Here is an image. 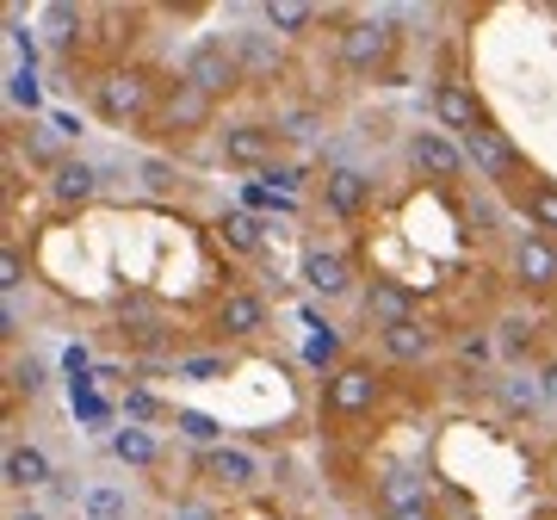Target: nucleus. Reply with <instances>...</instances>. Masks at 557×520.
<instances>
[{
    "label": "nucleus",
    "instance_id": "4c0bfd02",
    "mask_svg": "<svg viewBox=\"0 0 557 520\" xmlns=\"http://www.w3.org/2000/svg\"><path fill=\"white\" fill-rule=\"evenodd\" d=\"M539 391H545V409H557V360L539 366Z\"/></svg>",
    "mask_w": 557,
    "mask_h": 520
},
{
    "label": "nucleus",
    "instance_id": "6ab92c4d",
    "mask_svg": "<svg viewBox=\"0 0 557 520\" xmlns=\"http://www.w3.org/2000/svg\"><path fill=\"white\" fill-rule=\"evenodd\" d=\"M230 50H236L242 75L260 81V75H278V62H285V38H273L267 25H242V32H230Z\"/></svg>",
    "mask_w": 557,
    "mask_h": 520
},
{
    "label": "nucleus",
    "instance_id": "4468645a",
    "mask_svg": "<svg viewBox=\"0 0 557 520\" xmlns=\"http://www.w3.org/2000/svg\"><path fill=\"white\" fill-rule=\"evenodd\" d=\"M211 329H218L223 341H255L260 329H267V298H260V292H248V285L223 292L218 310H211Z\"/></svg>",
    "mask_w": 557,
    "mask_h": 520
},
{
    "label": "nucleus",
    "instance_id": "0eeeda50",
    "mask_svg": "<svg viewBox=\"0 0 557 520\" xmlns=\"http://www.w3.org/2000/svg\"><path fill=\"white\" fill-rule=\"evenodd\" d=\"M508 280H515L527 298L557 292V242L539 236V230H520V236L508 242Z\"/></svg>",
    "mask_w": 557,
    "mask_h": 520
},
{
    "label": "nucleus",
    "instance_id": "58836bf2",
    "mask_svg": "<svg viewBox=\"0 0 557 520\" xmlns=\"http://www.w3.org/2000/svg\"><path fill=\"white\" fill-rule=\"evenodd\" d=\"M471 218L483 223V236H496V205H490V199H478V211H471Z\"/></svg>",
    "mask_w": 557,
    "mask_h": 520
},
{
    "label": "nucleus",
    "instance_id": "f8f14e48",
    "mask_svg": "<svg viewBox=\"0 0 557 520\" xmlns=\"http://www.w3.org/2000/svg\"><path fill=\"white\" fill-rule=\"evenodd\" d=\"M372 502H379V515H416V508H434V483L421 478L416 465H391L379 478V490H372Z\"/></svg>",
    "mask_w": 557,
    "mask_h": 520
},
{
    "label": "nucleus",
    "instance_id": "c9c22d12",
    "mask_svg": "<svg viewBox=\"0 0 557 520\" xmlns=\"http://www.w3.org/2000/svg\"><path fill=\"white\" fill-rule=\"evenodd\" d=\"M7 94H13V106H38V87H32V69H13V81H7Z\"/></svg>",
    "mask_w": 557,
    "mask_h": 520
},
{
    "label": "nucleus",
    "instance_id": "e433bc0d",
    "mask_svg": "<svg viewBox=\"0 0 557 520\" xmlns=\"http://www.w3.org/2000/svg\"><path fill=\"white\" fill-rule=\"evenodd\" d=\"M13 384H20L25 397H38V391H44V366L38 360H20V366H13Z\"/></svg>",
    "mask_w": 557,
    "mask_h": 520
},
{
    "label": "nucleus",
    "instance_id": "72a5a7b5",
    "mask_svg": "<svg viewBox=\"0 0 557 520\" xmlns=\"http://www.w3.org/2000/svg\"><path fill=\"white\" fill-rule=\"evenodd\" d=\"M168 520H223V508L218 502H205V496H186V502H174V515Z\"/></svg>",
    "mask_w": 557,
    "mask_h": 520
},
{
    "label": "nucleus",
    "instance_id": "5701e85b",
    "mask_svg": "<svg viewBox=\"0 0 557 520\" xmlns=\"http://www.w3.org/2000/svg\"><path fill=\"white\" fill-rule=\"evenodd\" d=\"M112 459L131 465V471H149V465H161V441L149 428H137V421H124L119 434H112Z\"/></svg>",
    "mask_w": 557,
    "mask_h": 520
},
{
    "label": "nucleus",
    "instance_id": "f03ea898",
    "mask_svg": "<svg viewBox=\"0 0 557 520\" xmlns=\"http://www.w3.org/2000/svg\"><path fill=\"white\" fill-rule=\"evenodd\" d=\"M156 75L149 69H137V62H124V69H112V75L94 87V112H100L106 124H149L156 119Z\"/></svg>",
    "mask_w": 557,
    "mask_h": 520
},
{
    "label": "nucleus",
    "instance_id": "20e7f679",
    "mask_svg": "<svg viewBox=\"0 0 557 520\" xmlns=\"http://www.w3.org/2000/svg\"><path fill=\"white\" fill-rule=\"evenodd\" d=\"M180 81H186V87H199L205 100H223V94H236L248 75H242L230 38H199L193 50H186V62H180Z\"/></svg>",
    "mask_w": 557,
    "mask_h": 520
},
{
    "label": "nucleus",
    "instance_id": "a211bd4d",
    "mask_svg": "<svg viewBox=\"0 0 557 520\" xmlns=\"http://www.w3.org/2000/svg\"><path fill=\"white\" fill-rule=\"evenodd\" d=\"M359 310H366V322H372V329H397V322H416L421 317L403 280H372L366 292H359Z\"/></svg>",
    "mask_w": 557,
    "mask_h": 520
},
{
    "label": "nucleus",
    "instance_id": "ddd939ff",
    "mask_svg": "<svg viewBox=\"0 0 557 520\" xmlns=\"http://www.w3.org/2000/svg\"><path fill=\"white\" fill-rule=\"evenodd\" d=\"M366 205H372V174H366V168L341 161V168H329V174H322V211H329V218L354 223Z\"/></svg>",
    "mask_w": 557,
    "mask_h": 520
},
{
    "label": "nucleus",
    "instance_id": "aec40b11",
    "mask_svg": "<svg viewBox=\"0 0 557 520\" xmlns=\"http://www.w3.org/2000/svg\"><path fill=\"white\" fill-rule=\"evenodd\" d=\"M0 478H7V490H44V483L57 478V465H50V453H44V446L20 441V446H7Z\"/></svg>",
    "mask_w": 557,
    "mask_h": 520
},
{
    "label": "nucleus",
    "instance_id": "7c9ffc66",
    "mask_svg": "<svg viewBox=\"0 0 557 520\" xmlns=\"http://www.w3.org/2000/svg\"><path fill=\"white\" fill-rule=\"evenodd\" d=\"M496 347H502V354H527V347H533V317L508 310V317L496 322Z\"/></svg>",
    "mask_w": 557,
    "mask_h": 520
},
{
    "label": "nucleus",
    "instance_id": "f704fd0d",
    "mask_svg": "<svg viewBox=\"0 0 557 520\" xmlns=\"http://www.w3.org/2000/svg\"><path fill=\"white\" fill-rule=\"evenodd\" d=\"M124 409H131V416H143V421H161V416L174 421V409H161L149 391H124Z\"/></svg>",
    "mask_w": 557,
    "mask_h": 520
},
{
    "label": "nucleus",
    "instance_id": "c85d7f7f",
    "mask_svg": "<svg viewBox=\"0 0 557 520\" xmlns=\"http://www.w3.org/2000/svg\"><path fill=\"white\" fill-rule=\"evenodd\" d=\"M304 360L317 366L322 379H329V372H335V366H347V360H341V335H335V329H329V322H322L317 335L304 341Z\"/></svg>",
    "mask_w": 557,
    "mask_h": 520
},
{
    "label": "nucleus",
    "instance_id": "2f4dec72",
    "mask_svg": "<svg viewBox=\"0 0 557 520\" xmlns=\"http://www.w3.org/2000/svg\"><path fill=\"white\" fill-rule=\"evenodd\" d=\"M38 20L50 25V38H57V44H75L81 25H87V13H81V7H44Z\"/></svg>",
    "mask_w": 557,
    "mask_h": 520
},
{
    "label": "nucleus",
    "instance_id": "ea45409f",
    "mask_svg": "<svg viewBox=\"0 0 557 520\" xmlns=\"http://www.w3.org/2000/svg\"><path fill=\"white\" fill-rule=\"evenodd\" d=\"M7 520H50V515H44V508H13Z\"/></svg>",
    "mask_w": 557,
    "mask_h": 520
},
{
    "label": "nucleus",
    "instance_id": "393cba45",
    "mask_svg": "<svg viewBox=\"0 0 557 520\" xmlns=\"http://www.w3.org/2000/svg\"><path fill=\"white\" fill-rule=\"evenodd\" d=\"M236 372V360L230 354H174V379H186V384H218V379H230Z\"/></svg>",
    "mask_w": 557,
    "mask_h": 520
},
{
    "label": "nucleus",
    "instance_id": "a878e982",
    "mask_svg": "<svg viewBox=\"0 0 557 520\" xmlns=\"http://www.w3.org/2000/svg\"><path fill=\"white\" fill-rule=\"evenodd\" d=\"M218 236L230 242L236 255H260V248H267V223H260V218H248V211H230V218L218 223Z\"/></svg>",
    "mask_w": 557,
    "mask_h": 520
},
{
    "label": "nucleus",
    "instance_id": "39448f33",
    "mask_svg": "<svg viewBox=\"0 0 557 520\" xmlns=\"http://www.w3.org/2000/svg\"><path fill=\"white\" fill-rule=\"evenodd\" d=\"M211 112H218V100H205L199 87H186V81H168L161 87V106H156V137L168 143H186V137H199V131H211Z\"/></svg>",
    "mask_w": 557,
    "mask_h": 520
},
{
    "label": "nucleus",
    "instance_id": "9b49d317",
    "mask_svg": "<svg viewBox=\"0 0 557 520\" xmlns=\"http://www.w3.org/2000/svg\"><path fill=\"white\" fill-rule=\"evenodd\" d=\"M205 471L230 490V496H255L260 483H267V459H260L255 446H236V441H223L205 453Z\"/></svg>",
    "mask_w": 557,
    "mask_h": 520
},
{
    "label": "nucleus",
    "instance_id": "2eb2a0df",
    "mask_svg": "<svg viewBox=\"0 0 557 520\" xmlns=\"http://www.w3.org/2000/svg\"><path fill=\"white\" fill-rule=\"evenodd\" d=\"M50 199L62 205V211H81V205L100 199V168L87 156H57L50 161Z\"/></svg>",
    "mask_w": 557,
    "mask_h": 520
},
{
    "label": "nucleus",
    "instance_id": "6e6552de",
    "mask_svg": "<svg viewBox=\"0 0 557 520\" xmlns=\"http://www.w3.org/2000/svg\"><path fill=\"white\" fill-rule=\"evenodd\" d=\"M458 143H465V161L478 168V181H490V186H520V181H527V168H520L515 143L502 137L490 119H483L471 137H458Z\"/></svg>",
    "mask_w": 557,
    "mask_h": 520
},
{
    "label": "nucleus",
    "instance_id": "dca6fc26",
    "mask_svg": "<svg viewBox=\"0 0 557 520\" xmlns=\"http://www.w3.org/2000/svg\"><path fill=\"white\" fill-rule=\"evenodd\" d=\"M298 280L310 285L317 298H347V292H354V267H347V255H341V248H322V242H310V248H304Z\"/></svg>",
    "mask_w": 557,
    "mask_h": 520
},
{
    "label": "nucleus",
    "instance_id": "b1692460",
    "mask_svg": "<svg viewBox=\"0 0 557 520\" xmlns=\"http://www.w3.org/2000/svg\"><path fill=\"white\" fill-rule=\"evenodd\" d=\"M520 211H527V223L539 236L557 242V181H527L520 186Z\"/></svg>",
    "mask_w": 557,
    "mask_h": 520
},
{
    "label": "nucleus",
    "instance_id": "c756f323",
    "mask_svg": "<svg viewBox=\"0 0 557 520\" xmlns=\"http://www.w3.org/2000/svg\"><path fill=\"white\" fill-rule=\"evenodd\" d=\"M174 428H180L193 446H205V453H211V446H223V421L199 416V409H174Z\"/></svg>",
    "mask_w": 557,
    "mask_h": 520
},
{
    "label": "nucleus",
    "instance_id": "423d86ee",
    "mask_svg": "<svg viewBox=\"0 0 557 520\" xmlns=\"http://www.w3.org/2000/svg\"><path fill=\"white\" fill-rule=\"evenodd\" d=\"M403 156H409V168H416L428 186H458L465 181V143L446 137V131H409V143H403Z\"/></svg>",
    "mask_w": 557,
    "mask_h": 520
},
{
    "label": "nucleus",
    "instance_id": "473e14b6",
    "mask_svg": "<svg viewBox=\"0 0 557 520\" xmlns=\"http://www.w3.org/2000/svg\"><path fill=\"white\" fill-rule=\"evenodd\" d=\"M20 285H25L20 248H13V242H7V248H0V292H7V298H20Z\"/></svg>",
    "mask_w": 557,
    "mask_h": 520
},
{
    "label": "nucleus",
    "instance_id": "1a4fd4ad",
    "mask_svg": "<svg viewBox=\"0 0 557 520\" xmlns=\"http://www.w3.org/2000/svg\"><path fill=\"white\" fill-rule=\"evenodd\" d=\"M428 106H434V119H440V131L446 137H471L490 112H483V100H478V87L465 75H440L434 81V94H428Z\"/></svg>",
    "mask_w": 557,
    "mask_h": 520
},
{
    "label": "nucleus",
    "instance_id": "9d476101",
    "mask_svg": "<svg viewBox=\"0 0 557 520\" xmlns=\"http://www.w3.org/2000/svg\"><path fill=\"white\" fill-rule=\"evenodd\" d=\"M218 156H223V168H273L278 124H260V119L223 124V131H218Z\"/></svg>",
    "mask_w": 557,
    "mask_h": 520
},
{
    "label": "nucleus",
    "instance_id": "cd10ccee",
    "mask_svg": "<svg viewBox=\"0 0 557 520\" xmlns=\"http://www.w3.org/2000/svg\"><path fill=\"white\" fill-rule=\"evenodd\" d=\"M81 508H87V520H131V496L112 490V483H94V490L81 496Z\"/></svg>",
    "mask_w": 557,
    "mask_h": 520
},
{
    "label": "nucleus",
    "instance_id": "4be33fe9",
    "mask_svg": "<svg viewBox=\"0 0 557 520\" xmlns=\"http://www.w3.org/2000/svg\"><path fill=\"white\" fill-rule=\"evenodd\" d=\"M260 25L273 32V38H310V25H317V7H304V0H267L260 7Z\"/></svg>",
    "mask_w": 557,
    "mask_h": 520
},
{
    "label": "nucleus",
    "instance_id": "bb28decb",
    "mask_svg": "<svg viewBox=\"0 0 557 520\" xmlns=\"http://www.w3.org/2000/svg\"><path fill=\"white\" fill-rule=\"evenodd\" d=\"M137 181H143V193H156V199H168V193H180V161H168V156H143L137 161Z\"/></svg>",
    "mask_w": 557,
    "mask_h": 520
},
{
    "label": "nucleus",
    "instance_id": "412c9836",
    "mask_svg": "<svg viewBox=\"0 0 557 520\" xmlns=\"http://www.w3.org/2000/svg\"><path fill=\"white\" fill-rule=\"evenodd\" d=\"M496 403H502V416H539L545 409V391H539V372H508V379H496Z\"/></svg>",
    "mask_w": 557,
    "mask_h": 520
},
{
    "label": "nucleus",
    "instance_id": "f3484780",
    "mask_svg": "<svg viewBox=\"0 0 557 520\" xmlns=\"http://www.w3.org/2000/svg\"><path fill=\"white\" fill-rule=\"evenodd\" d=\"M379 347H384V360L391 366H421V360H434L440 354V329L434 322H397V329H379Z\"/></svg>",
    "mask_w": 557,
    "mask_h": 520
},
{
    "label": "nucleus",
    "instance_id": "a19ab883",
    "mask_svg": "<svg viewBox=\"0 0 557 520\" xmlns=\"http://www.w3.org/2000/svg\"><path fill=\"white\" fill-rule=\"evenodd\" d=\"M329 520H335V515H329Z\"/></svg>",
    "mask_w": 557,
    "mask_h": 520
},
{
    "label": "nucleus",
    "instance_id": "7ed1b4c3",
    "mask_svg": "<svg viewBox=\"0 0 557 520\" xmlns=\"http://www.w3.org/2000/svg\"><path fill=\"white\" fill-rule=\"evenodd\" d=\"M379 403H384V372H379V366L347 360V366H335V372L322 379V416L359 421V416H372Z\"/></svg>",
    "mask_w": 557,
    "mask_h": 520
},
{
    "label": "nucleus",
    "instance_id": "f257e3e1",
    "mask_svg": "<svg viewBox=\"0 0 557 520\" xmlns=\"http://www.w3.org/2000/svg\"><path fill=\"white\" fill-rule=\"evenodd\" d=\"M335 50H341V69L354 81H372L391 69L397 57V25L384 20V13H354V20L335 32Z\"/></svg>",
    "mask_w": 557,
    "mask_h": 520
}]
</instances>
